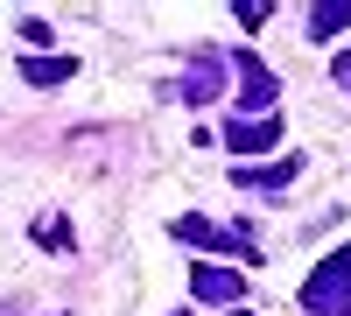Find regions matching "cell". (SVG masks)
Here are the masks:
<instances>
[{"label":"cell","instance_id":"6da1fadb","mask_svg":"<svg viewBox=\"0 0 351 316\" xmlns=\"http://www.w3.org/2000/svg\"><path fill=\"white\" fill-rule=\"evenodd\" d=\"M197 295H204V302H232V295H239V274H232V267H225V274H218V267H197Z\"/></svg>","mask_w":351,"mask_h":316}]
</instances>
